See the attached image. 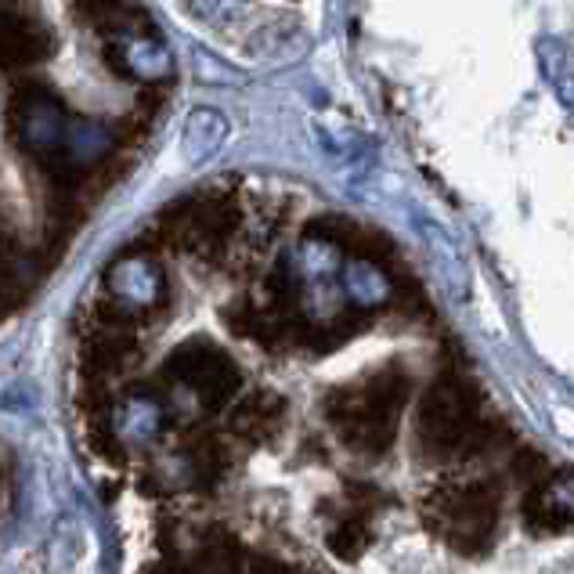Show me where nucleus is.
Masks as SVG:
<instances>
[{"instance_id":"0eeeda50","label":"nucleus","mask_w":574,"mask_h":574,"mask_svg":"<svg viewBox=\"0 0 574 574\" xmlns=\"http://www.w3.org/2000/svg\"><path fill=\"white\" fill-rule=\"evenodd\" d=\"M368 319H376L373 311H362V307H347V311H340L336 319L330 322H322V325H307V333L300 336V347L311 351V354H325V351H336L340 344H347V340L354 333H362L368 330Z\"/></svg>"},{"instance_id":"20e7f679","label":"nucleus","mask_w":574,"mask_h":574,"mask_svg":"<svg viewBox=\"0 0 574 574\" xmlns=\"http://www.w3.org/2000/svg\"><path fill=\"white\" fill-rule=\"evenodd\" d=\"M163 379L167 383L174 379V383H181V387L196 390L199 405L207 408V413H221V408H228L242 387L236 362H231L225 351L202 347V344L174 351L167 368H163Z\"/></svg>"},{"instance_id":"7ed1b4c3","label":"nucleus","mask_w":574,"mask_h":574,"mask_svg":"<svg viewBox=\"0 0 574 574\" xmlns=\"http://www.w3.org/2000/svg\"><path fill=\"white\" fill-rule=\"evenodd\" d=\"M481 419V390L462 368H445L419 401L416 413V456L434 467L456 462L462 441Z\"/></svg>"},{"instance_id":"39448f33","label":"nucleus","mask_w":574,"mask_h":574,"mask_svg":"<svg viewBox=\"0 0 574 574\" xmlns=\"http://www.w3.org/2000/svg\"><path fill=\"white\" fill-rule=\"evenodd\" d=\"M285 422V398L279 390H253L228 413V441L236 456H246L250 448L271 441Z\"/></svg>"},{"instance_id":"f03ea898","label":"nucleus","mask_w":574,"mask_h":574,"mask_svg":"<svg viewBox=\"0 0 574 574\" xmlns=\"http://www.w3.org/2000/svg\"><path fill=\"white\" fill-rule=\"evenodd\" d=\"M499 505H502V481L499 477H470L459 481L448 473L430 495H422L419 516L422 524L441 542L452 545L462 556H484L495 542L499 524Z\"/></svg>"},{"instance_id":"f257e3e1","label":"nucleus","mask_w":574,"mask_h":574,"mask_svg":"<svg viewBox=\"0 0 574 574\" xmlns=\"http://www.w3.org/2000/svg\"><path fill=\"white\" fill-rule=\"evenodd\" d=\"M408 405V373L401 362L383 365L358 383H336L325 390L322 413L330 427L362 456H379L394 445Z\"/></svg>"},{"instance_id":"9d476101","label":"nucleus","mask_w":574,"mask_h":574,"mask_svg":"<svg viewBox=\"0 0 574 574\" xmlns=\"http://www.w3.org/2000/svg\"><path fill=\"white\" fill-rule=\"evenodd\" d=\"M510 473L521 491H545L550 488V477H553V467L550 459H545L539 448H513V459H510Z\"/></svg>"},{"instance_id":"1a4fd4ad","label":"nucleus","mask_w":574,"mask_h":574,"mask_svg":"<svg viewBox=\"0 0 574 574\" xmlns=\"http://www.w3.org/2000/svg\"><path fill=\"white\" fill-rule=\"evenodd\" d=\"M524 524L535 539H545V535H556V531H564L571 524V513L560 510V505L550 502L545 491H524Z\"/></svg>"},{"instance_id":"423d86ee","label":"nucleus","mask_w":574,"mask_h":574,"mask_svg":"<svg viewBox=\"0 0 574 574\" xmlns=\"http://www.w3.org/2000/svg\"><path fill=\"white\" fill-rule=\"evenodd\" d=\"M51 54V36L11 11H0V70H25Z\"/></svg>"},{"instance_id":"6e6552de","label":"nucleus","mask_w":574,"mask_h":574,"mask_svg":"<svg viewBox=\"0 0 574 574\" xmlns=\"http://www.w3.org/2000/svg\"><path fill=\"white\" fill-rule=\"evenodd\" d=\"M539 54V70L545 76V84L553 87V94L567 108H574V51L556 36H542L535 44Z\"/></svg>"},{"instance_id":"9b49d317","label":"nucleus","mask_w":574,"mask_h":574,"mask_svg":"<svg viewBox=\"0 0 574 574\" xmlns=\"http://www.w3.org/2000/svg\"><path fill=\"white\" fill-rule=\"evenodd\" d=\"M246 574H304V571L285 564V560L271 556V553H250L246 556Z\"/></svg>"}]
</instances>
